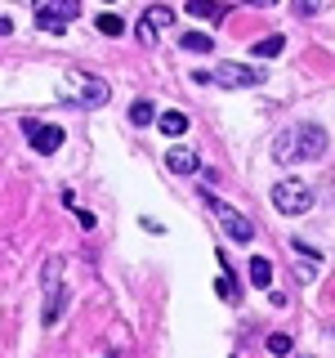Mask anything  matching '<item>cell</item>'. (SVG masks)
<instances>
[{
    "instance_id": "cell-1",
    "label": "cell",
    "mask_w": 335,
    "mask_h": 358,
    "mask_svg": "<svg viewBox=\"0 0 335 358\" xmlns=\"http://www.w3.org/2000/svg\"><path fill=\"white\" fill-rule=\"evenodd\" d=\"M327 152V130L322 126H290L277 134V143H273V157L277 162H318V157Z\"/></svg>"
},
{
    "instance_id": "cell-2",
    "label": "cell",
    "mask_w": 335,
    "mask_h": 358,
    "mask_svg": "<svg viewBox=\"0 0 335 358\" xmlns=\"http://www.w3.org/2000/svg\"><path fill=\"white\" fill-rule=\"evenodd\" d=\"M197 81H215L223 90H251V85H264V72L241 63H215L210 72H197Z\"/></svg>"
},
{
    "instance_id": "cell-3",
    "label": "cell",
    "mask_w": 335,
    "mask_h": 358,
    "mask_svg": "<svg viewBox=\"0 0 335 358\" xmlns=\"http://www.w3.org/2000/svg\"><path fill=\"white\" fill-rule=\"evenodd\" d=\"M273 206L282 210V215H308L313 210V188L304 179H282V184L273 188Z\"/></svg>"
},
{
    "instance_id": "cell-4",
    "label": "cell",
    "mask_w": 335,
    "mask_h": 358,
    "mask_svg": "<svg viewBox=\"0 0 335 358\" xmlns=\"http://www.w3.org/2000/svg\"><path fill=\"white\" fill-rule=\"evenodd\" d=\"M59 309H63V260L50 255V260H45V309H40L45 327L59 322Z\"/></svg>"
},
{
    "instance_id": "cell-5",
    "label": "cell",
    "mask_w": 335,
    "mask_h": 358,
    "mask_svg": "<svg viewBox=\"0 0 335 358\" xmlns=\"http://www.w3.org/2000/svg\"><path fill=\"white\" fill-rule=\"evenodd\" d=\"M76 14H81L76 0H40V5H36V27L59 36V31H67V22H72Z\"/></svg>"
},
{
    "instance_id": "cell-6",
    "label": "cell",
    "mask_w": 335,
    "mask_h": 358,
    "mask_svg": "<svg viewBox=\"0 0 335 358\" xmlns=\"http://www.w3.org/2000/svg\"><path fill=\"white\" fill-rule=\"evenodd\" d=\"M22 134L31 139V148H36L40 157H50V152H59V143H63V126H50V121H22Z\"/></svg>"
},
{
    "instance_id": "cell-7",
    "label": "cell",
    "mask_w": 335,
    "mask_h": 358,
    "mask_svg": "<svg viewBox=\"0 0 335 358\" xmlns=\"http://www.w3.org/2000/svg\"><path fill=\"white\" fill-rule=\"evenodd\" d=\"M210 206H215V215H219V224H223V229H228V238H232V242H241V246H246V242L255 238V224L246 220L241 210H232L228 201H219V197H210Z\"/></svg>"
},
{
    "instance_id": "cell-8",
    "label": "cell",
    "mask_w": 335,
    "mask_h": 358,
    "mask_svg": "<svg viewBox=\"0 0 335 358\" xmlns=\"http://www.w3.org/2000/svg\"><path fill=\"white\" fill-rule=\"evenodd\" d=\"M170 22H174V9H170V5H152L148 14L139 18V41H143V45H152V41H156L152 31H156V27H170Z\"/></svg>"
},
{
    "instance_id": "cell-9",
    "label": "cell",
    "mask_w": 335,
    "mask_h": 358,
    "mask_svg": "<svg viewBox=\"0 0 335 358\" xmlns=\"http://www.w3.org/2000/svg\"><path fill=\"white\" fill-rule=\"evenodd\" d=\"M76 76H81V108H103L107 94H112L107 81H98L94 72H76Z\"/></svg>"
},
{
    "instance_id": "cell-10",
    "label": "cell",
    "mask_w": 335,
    "mask_h": 358,
    "mask_svg": "<svg viewBox=\"0 0 335 358\" xmlns=\"http://www.w3.org/2000/svg\"><path fill=\"white\" fill-rule=\"evenodd\" d=\"M165 166H170L174 175H197L201 171V162H197L193 148H170V152H165Z\"/></svg>"
},
{
    "instance_id": "cell-11",
    "label": "cell",
    "mask_w": 335,
    "mask_h": 358,
    "mask_svg": "<svg viewBox=\"0 0 335 358\" xmlns=\"http://www.w3.org/2000/svg\"><path fill=\"white\" fill-rule=\"evenodd\" d=\"M188 14H193V18H210V22H219L223 14H228V9H223L219 0H188Z\"/></svg>"
},
{
    "instance_id": "cell-12",
    "label": "cell",
    "mask_w": 335,
    "mask_h": 358,
    "mask_svg": "<svg viewBox=\"0 0 335 358\" xmlns=\"http://www.w3.org/2000/svg\"><path fill=\"white\" fill-rule=\"evenodd\" d=\"M130 121H134V126H152V121H156V112H152V103H148V99H134V103H130Z\"/></svg>"
},
{
    "instance_id": "cell-13",
    "label": "cell",
    "mask_w": 335,
    "mask_h": 358,
    "mask_svg": "<svg viewBox=\"0 0 335 358\" xmlns=\"http://www.w3.org/2000/svg\"><path fill=\"white\" fill-rule=\"evenodd\" d=\"M282 45H286V36H264V41H255V59H277V54H282Z\"/></svg>"
},
{
    "instance_id": "cell-14",
    "label": "cell",
    "mask_w": 335,
    "mask_h": 358,
    "mask_svg": "<svg viewBox=\"0 0 335 358\" xmlns=\"http://www.w3.org/2000/svg\"><path fill=\"white\" fill-rule=\"evenodd\" d=\"M251 282L255 287H268V282H273V264H268L264 255H255V260H251Z\"/></svg>"
},
{
    "instance_id": "cell-15",
    "label": "cell",
    "mask_w": 335,
    "mask_h": 358,
    "mask_svg": "<svg viewBox=\"0 0 335 358\" xmlns=\"http://www.w3.org/2000/svg\"><path fill=\"white\" fill-rule=\"evenodd\" d=\"M179 45H184V50H193V54H206L210 45H215V36H201V31H184V36H179Z\"/></svg>"
},
{
    "instance_id": "cell-16",
    "label": "cell",
    "mask_w": 335,
    "mask_h": 358,
    "mask_svg": "<svg viewBox=\"0 0 335 358\" xmlns=\"http://www.w3.org/2000/svg\"><path fill=\"white\" fill-rule=\"evenodd\" d=\"M94 27H98V36H121V31H126V22H121L117 14H98Z\"/></svg>"
},
{
    "instance_id": "cell-17",
    "label": "cell",
    "mask_w": 335,
    "mask_h": 358,
    "mask_svg": "<svg viewBox=\"0 0 335 358\" xmlns=\"http://www.w3.org/2000/svg\"><path fill=\"white\" fill-rule=\"evenodd\" d=\"M161 130L174 139V134H184V130H188V117H184V112H161Z\"/></svg>"
},
{
    "instance_id": "cell-18",
    "label": "cell",
    "mask_w": 335,
    "mask_h": 358,
    "mask_svg": "<svg viewBox=\"0 0 335 358\" xmlns=\"http://www.w3.org/2000/svg\"><path fill=\"white\" fill-rule=\"evenodd\" d=\"M268 354H277V358L290 354V336L286 331H273V336H268Z\"/></svg>"
},
{
    "instance_id": "cell-19",
    "label": "cell",
    "mask_w": 335,
    "mask_h": 358,
    "mask_svg": "<svg viewBox=\"0 0 335 358\" xmlns=\"http://www.w3.org/2000/svg\"><path fill=\"white\" fill-rule=\"evenodd\" d=\"M215 291H219V300H228V305H237V287H232V278L223 273L219 282H215Z\"/></svg>"
},
{
    "instance_id": "cell-20",
    "label": "cell",
    "mask_w": 335,
    "mask_h": 358,
    "mask_svg": "<svg viewBox=\"0 0 335 358\" xmlns=\"http://www.w3.org/2000/svg\"><path fill=\"white\" fill-rule=\"evenodd\" d=\"M295 9H299V14H304V18H308V14H313V9H318V0H299V5H295Z\"/></svg>"
},
{
    "instance_id": "cell-21",
    "label": "cell",
    "mask_w": 335,
    "mask_h": 358,
    "mask_svg": "<svg viewBox=\"0 0 335 358\" xmlns=\"http://www.w3.org/2000/svg\"><path fill=\"white\" fill-rule=\"evenodd\" d=\"M0 36H14V22H9L5 14H0Z\"/></svg>"
},
{
    "instance_id": "cell-22",
    "label": "cell",
    "mask_w": 335,
    "mask_h": 358,
    "mask_svg": "<svg viewBox=\"0 0 335 358\" xmlns=\"http://www.w3.org/2000/svg\"><path fill=\"white\" fill-rule=\"evenodd\" d=\"M246 5H255V9H273V5H282V0H246Z\"/></svg>"
}]
</instances>
